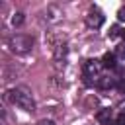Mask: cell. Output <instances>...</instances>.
I'll list each match as a JSON object with an SVG mask.
<instances>
[{"instance_id":"1","label":"cell","mask_w":125,"mask_h":125,"mask_svg":"<svg viewBox=\"0 0 125 125\" xmlns=\"http://www.w3.org/2000/svg\"><path fill=\"white\" fill-rule=\"evenodd\" d=\"M8 102L23 111H35V102H33V96H31V90L25 88V86H18V88H12L8 90L6 94Z\"/></svg>"},{"instance_id":"2","label":"cell","mask_w":125,"mask_h":125,"mask_svg":"<svg viewBox=\"0 0 125 125\" xmlns=\"http://www.w3.org/2000/svg\"><path fill=\"white\" fill-rule=\"evenodd\" d=\"M8 49L16 55H25L33 49V37L27 33H12L8 37Z\"/></svg>"},{"instance_id":"3","label":"cell","mask_w":125,"mask_h":125,"mask_svg":"<svg viewBox=\"0 0 125 125\" xmlns=\"http://www.w3.org/2000/svg\"><path fill=\"white\" fill-rule=\"evenodd\" d=\"M100 68H102V62L96 61V59H88L84 62V76L86 78H94L100 74Z\"/></svg>"},{"instance_id":"4","label":"cell","mask_w":125,"mask_h":125,"mask_svg":"<svg viewBox=\"0 0 125 125\" xmlns=\"http://www.w3.org/2000/svg\"><path fill=\"white\" fill-rule=\"evenodd\" d=\"M102 23H104V14L102 12H98V10L88 12V16H86V25L88 27L98 29V27H102Z\"/></svg>"},{"instance_id":"5","label":"cell","mask_w":125,"mask_h":125,"mask_svg":"<svg viewBox=\"0 0 125 125\" xmlns=\"http://www.w3.org/2000/svg\"><path fill=\"white\" fill-rule=\"evenodd\" d=\"M61 18H62V10H61V8L49 6V8L45 10V20H47V21H59Z\"/></svg>"},{"instance_id":"6","label":"cell","mask_w":125,"mask_h":125,"mask_svg":"<svg viewBox=\"0 0 125 125\" xmlns=\"http://www.w3.org/2000/svg\"><path fill=\"white\" fill-rule=\"evenodd\" d=\"M66 53H68L66 43H57V45H55V59H57V61L64 59V57H66Z\"/></svg>"},{"instance_id":"7","label":"cell","mask_w":125,"mask_h":125,"mask_svg":"<svg viewBox=\"0 0 125 125\" xmlns=\"http://www.w3.org/2000/svg\"><path fill=\"white\" fill-rule=\"evenodd\" d=\"M115 55L113 53H105L104 57H102V66H105V68H113L115 66Z\"/></svg>"},{"instance_id":"8","label":"cell","mask_w":125,"mask_h":125,"mask_svg":"<svg viewBox=\"0 0 125 125\" xmlns=\"http://www.w3.org/2000/svg\"><path fill=\"white\" fill-rule=\"evenodd\" d=\"M113 84H117V82H113L109 76H100V80H98V86L104 88V90H105V88H111Z\"/></svg>"},{"instance_id":"9","label":"cell","mask_w":125,"mask_h":125,"mask_svg":"<svg viewBox=\"0 0 125 125\" xmlns=\"http://www.w3.org/2000/svg\"><path fill=\"white\" fill-rule=\"evenodd\" d=\"M98 119H100L104 125H107V123L111 121V109H102V111L98 113Z\"/></svg>"},{"instance_id":"10","label":"cell","mask_w":125,"mask_h":125,"mask_svg":"<svg viewBox=\"0 0 125 125\" xmlns=\"http://www.w3.org/2000/svg\"><path fill=\"white\" fill-rule=\"evenodd\" d=\"M23 20H25V16H23L21 12H16V14L12 16V25H16V27H18V25H21V23H23Z\"/></svg>"},{"instance_id":"11","label":"cell","mask_w":125,"mask_h":125,"mask_svg":"<svg viewBox=\"0 0 125 125\" xmlns=\"http://www.w3.org/2000/svg\"><path fill=\"white\" fill-rule=\"evenodd\" d=\"M113 55H115V59H119V61H125V45H117Z\"/></svg>"},{"instance_id":"12","label":"cell","mask_w":125,"mask_h":125,"mask_svg":"<svg viewBox=\"0 0 125 125\" xmlns=\"http://www.w3.org/2000/svg\"><path fill=\"white\" fill-rule=\"evenodd\" d=\"M115 86H117V90H119V94H125V78H119Z\"/></svg>"},{"instance_id":"13","label":"cell","mask_w":125,"mask_h":125,"mask_svg":"<svg viewBox=\"0 0 125 125\" xmlns=\"http://www.w3.org/2000/svg\"><path fill=\"white\" fill-rule=\"evenodd\" d=\"M117 20H119V21H125V6H121V8L117 10Z\"/></svg>"},{"instance_id":"14","label":"cell","mask_w":125,"mask_h":125,"mask_svg":"<svg viewBox=\"0 0 125 125\" xmlns=\"http://www.w3.org/2000/svg\"><path fill=\"white\" fill-rule=\"evenodd\" d=\"M37 125H57V123H55L53 119H39Z\"/></svg>"},{"instance_id":"15","label":"cell","mask_w":125,"mask_h":125,"mask_svg":"<svg viewBox=\"0 0 125 125\" xmlns=\"http://www.w3.org/2000/svg\"><path fill=\"white\" fill-rule=\"evenodd\" d=\"M117 35H119V27H117V25H113V27H111V31H109V37H117Z\"/></svg>"},{"instance_id":"16","label":"cell","mask_w":125,"mask_h":125,"mask_svg":"<svg viewBox=\"0 0 125 125\" xmlns=\"http://www.w3.org/2000/svg\"><path fill=\"white\" fill-rule=\"evenodd\" d=\"M117 125H125V111L119 113V117H117Z\"/></svg>"},{"instance_id":"17","label":"cell","mask_w":125,"mask_h":125,"mask_svg":"<svg viewBox=\"0 0 125 125\" xmlns=\"http://www.w3.org/2000/svg\"><path fill=\"white\" fill-rule=\"evenodd\" d=\"M121 37H123V39H125V29H121Z\"/></svg>"},{"instance_id":"18","label":"cell","mask_w":125,"mask_h":125,"mask_svg":"<svg viewBox=\"0 0 125 125\" xmlns=\"http://www.w3.org/2000/svg\"><path fill=\"white\" fill-rule=\"evenodd\" d=\"M107 125H115V123H113V121H109V123H107Z\"/></svg>"}]
</instances>
